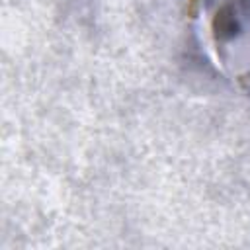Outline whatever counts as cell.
<instances>
[{
	"label": "cell",
	"mask_w": 250,
	"mask_h": 250,
	"mask_svg": "<svg viewBox=\"0 0 250 250\" xmlns=\"http://www.w3.org/2000/svg\"><path fill=\"white\" fill-rule=\"evenodd\" d=\"M207 10L217 57L238 82L250 86V0H211Z\"/></svg>",
	"instance_id": "obj_1"
}]
</instances>
